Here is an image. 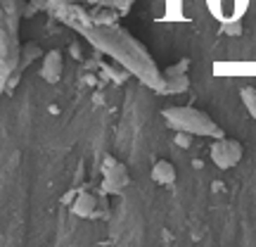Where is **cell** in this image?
Masks as SVG:
<instances>
[{
	"label": "cell",
	"instance_id": "7",
	"mask_svg": "<svg viewBox=\"0 0 256 247\" xmlns=\"http://www.w3.org/2000/svg\"><path fill=\"white\" fill-rule=\"evenodd\" d=\"M242 100H244V107L249 109V114L256 119V90L254 88H242L239 90Z\"/></svg>",
	"mask_w": 256,
	"mask_h": 247
},
{
	"label": "cell",
	"instance_id": "2",
	"mask_svg": "<svg viewBox=\"0 0 256 247\" xmlns=\"http://www.w3.org/2000/svg\"><path fill=\"white\" fill-rule=\"evenodd\" d=\"M211 159L220 169H230L242 159V145L233 138H219L211 145Z\"/></svg>",
	"mask_w": 256,
	"mask_h": 247
},
{
	"label": "cell",
	"instance_id": "4",
	"mask_svg": "<svg viewBox=\"0 0 256 247\" xmlns=\"http://www.w3.org/2000/svg\"><path fill=\"white\" fill-rule=\"evenodd\" d=\"M40 76H43L45 81H50V83L59 81V76H62V55L57 53V50H50V53L43 57Z\"/></svg>",
	"mask_w": 256,
	"mask_h": 247
},
{
	"label": "cell",
	"instance_id": "1",
	"mask_svg": "<svg viewBox=\"0 0 256 247\" xmlns=\"http://www.w3.org/2000/svg\"><path fill=\"white\" fill-rule=\"evenodd\" d=\"M164 119L176 131H187L192 136H220L216 124L211 122L209 114L192 107H168L164 109Z\"/></svg>",
	"mask_w": 256,
	"mask_h": 247
},
{
	"label": "cell",
	"instance_id": "6",
	"mask_svg": "<svg viewBox=\"0 0 256 247\" xmlns=\"http://www.w3.org/2000/svg\"><path fill=\"white\" fill-rule=\"evenodd\" d=\"M152 178H154V183H159V185H171V183L176 181V169H173V164L166 162V159H159V162L152 166Z\"/></svg>",
	"mask_w": 256,
	"mask_h": 247
},
{
	"label": "cell",
	"instance_id": "9",
	"mask_svg": "<svg viewBox=\"0 0 256 247\" xmlns=\"http://www.w3.org/2000/svg\"><path fill=\"white\" fill-rule=\"evenodd\" d=\"M97 19H100V21H114V15H111V12H102Z\"/></svg>",
	"mask_w": 256,
	"mask_h": 247
},
{
	"label": "cell",
	"instance_id": "8",
	"mask_svg": "<svg viewBox=\"0 0 256 247\" xmlns=\"http://www.w3.org/2000/svg\"><path fill=\"white\" fill-rule=\"evenodd\" d=\"M176 145H178V147H190V145H192V133L178 131V133H176Z\"/></svg>",
	"mask_w": 256,
	"mask_h": 247
},
{
	"label": "cell",
	"instance_id": "5",
	"mask_svg": "<svg viewBox=\"0 0 256 247\" xmlns=\"http://www.w3.org/2000/svg\"><path fill=\"white\" fill-rule=\"evenodd\" d=\"M73 214L81 216V219H88V216H95L97 214V197L91 193H81L73 202Z\"/></svg>",
	"mask_w": 256,
	"mask_h": 247
},
{
	"label": "cell",
	"instance_id": "3",
	"mask_svg": "<svg viewBox=\"0 0 256 247\" xmlns=\"http://www.w3.org/2000/svg\"><path fill=\"white\" fill-rule=\"evenodd\" d=\"M128 185V171L124 164H119L114 157L105 159V193H121Z\"/></svg>",
	"mask_w": 256,
	"mask_h": 247
}]
</instances>
